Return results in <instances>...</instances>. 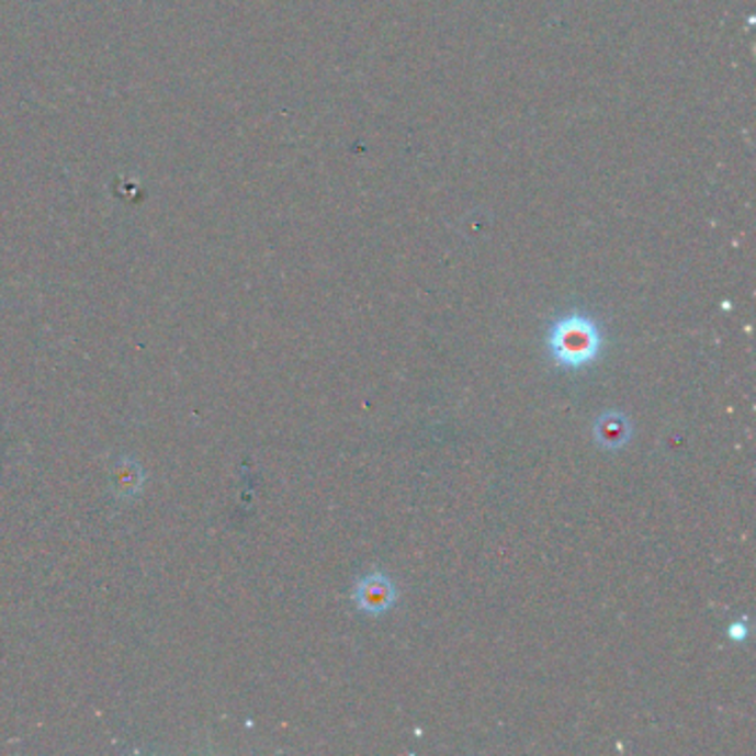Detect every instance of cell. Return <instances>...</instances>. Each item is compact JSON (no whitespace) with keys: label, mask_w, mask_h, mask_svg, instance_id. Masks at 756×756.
<instances>
[{"label":"cell","mask_w":756,"mask_h":756,"mask_svg":"<svg viewBox=\"0 0 756 756\" xmlns=\"http://www.w3.org/2000/svg\"><path fill=\"white\" fill-rule=\"evenodd\" d=\"M353 601L362 612L380 617L397 603V588L384 573L375 571L358 579L353 588Z\"/></svg>","instance_id":"2"},{"label":"cell","mask_w":756,"mask_h":756,"mask_svg":"<svg viewBox=\"0 0 756 756\" xmlns=\"http://www.w3.org/2000/svg\"><path fill=\"white\" fill-rule=\"evenodd\" d=\"M546 345L555 364L577 371L599 358L603 336L593 317L584 313H571L553 324Z\"/></svg>","instance_id":"1"},{"label":"cell","mask_w":756,"mask_h":756,"mask_svg":"<svg viewBox=\"0 0 756 756\" xmlns=\"http://www.w3.org/2000/svg\"><path fill=\"white\" fill-rule=\"evenodd\" d=\"M143 469L134 462V460H123L116 469H114V493L121 497H134L140 486H143Z\"/></svg>","instance_id":"4"},{"label":"cell","mask_w":756,"mask_h":756,"mask_svg":"<svg viewBox=\"0 0 756 756\" xmlns=\"http://www.w3.org/2000/svg\"><path fill=\"white\" fill-rule=\"evenodd\" d=\"M745 632H747V630H745V625H743V623H741V625H738V623H734V625L730 628V636H732V639H743V636H745Z\"/></svg>","instance_id":"5"},{"label":"cell","mask_w":756,"mask_h":756,"mask_svg":"<svg viewBox=\"0 0 756 756\" xmlns=\"http://www.w3.org/2000/svg\"><path fill=\"white\" fill-rule=\"evenodd\" d=\"M593 438L603 451H619L632 440V424L621 410H606L595 419Z\"/></svg>","instance_id":"3"}]
</instances>
